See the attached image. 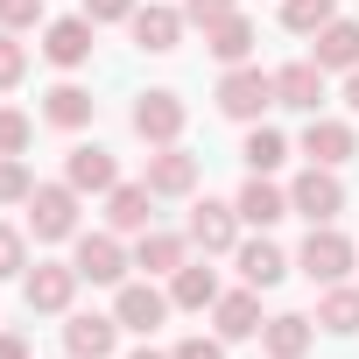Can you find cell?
<instances>
[{
  "instance_id": "obj_1",
  "label": "cell",
  "mask_w": 359,
  "mask_h": 359,
  "mask_svg": "<svg viewBox=\"0 0 359 359\" xmlns=\"http://www.w3.org/2000/svg\"><path fill=\"white\" fill-rule=\"evenodd\" d=\"M268 106H275V71H261V64H226V78H219V113L240 120V127H254Z\"/></svg>"
},
{
  "instance_id": "obj_2",
  "label": "cell",
  "mask_w": 359,
  "mask_h": 359,
  "mask_svg": "<svg viewBox=\"0 0 359 359\" xmlns=\"http://www.w3.org/2000/svg\"><path fill=\"white\" fill-rule=\"evenodd\" d=\"M352 261H359V247L338 233V226H310V240L296 247V268L317 282V289H331V282H345L352 275Z\"/></svg>"
},
{
  "instance_id": "obj_3",
  "label": "cell",
  "mask_w": 359,
  "mask_h": 359,
  "mask_svg": "<svg viewBox=\"0 0 359 359\" xmlns=\"http://www.w3.org/2000/svg\"><path fill=\"white\" fill-rule=\"evenodd\" d=\"M29 233L36 240H78V191L71 184H36L29 191Z\"/></svg>"
},
{
  "instance_id": "obj_4",
  "label": "cell",
  "mask_w": 359,
  "mask_h": 359,
  "mask_svg": "<svg viewBox=\"0 0 359 359\" xmlns=\"http://www.w3.org/2000/svg\"><path fill=\"white\" fill-rule=\"evenodd\" d=\"M289 212H303L310 226H331L338 212H345V184H338V169H303L296 184H289Z\"/></svg>"
},
{
  "instance_id": "obj_5",
  "label": "cell",
  "mask_w": 359,
  "mask_h": 359,
  "mask_svg": "<svg viewBox=\"0 0 359 359\" xmlns=\"http://www.w3.org/2000/svg\"><path fill=\"white\" fill-rule=\"evenodd\" d=\"M78 282H85V275H78L71 261H36V268L22 275V296H29V310H50V317H57V310H71Z\"/></svg>"
},
{
  "instance_id": "obj_6",
  "label": "cell",
  "mask_w": 359,
  "mask_h": 359,
  "mask_svg": "<svg viewBox=\"0 0 359 359\" xmlns=\"http://www.w3.org/2000/svg\"><path fill=\"white\" fill-rule=\"evenodd\" d=\"M184 120H191V113H184L176 92H141V99H134V134H141L148 148H169L176 134H184Z\"/></svg>"
},
{
  "instance_id": "obj_7",
  "label": "cell",
  "mask_w": 359,
  "mask_h": 359,
  "mask_svg": "<svg viewBox=\"0 0 359 359\" xmlns=\"http://www.w3.org/2000/svg\"><path fill=\"white\" fill-rule=\"evenodd\" d=\"M191 247H205V254H233L240 247V205H219V198H205V205H191Z\"/></svg>"
},
{
  "instance_id": "obj_8",
  "label": "cell",
  "mask_w": 359,
  "mask_h": 359,
  "mask_svg": "<svg viewBox=\"0 0 359 359\" xmlns=\"http://www.w3.org/2000/svg\"><path fill=\"white\" fill-rule=\"evenodd\" d=\"M71 268H78L85 282H113V289H120L134 261H127L120 233H78V261H71Z\"/></svg>"
},
{
  "instance_id": "obj_9",
  "label": "cell",
  "mask_w": 359,
  "mask_h": 359,
  "mask_svg": "<svg viewBox=\"0 0 359 359\" xmlns=\"http://www.w3.org/2000/svg\"><path fill=\"white\" fill-rule=\"evenodd\" d=\"M141 184H148L155 198H191V191H198V155H191V148H176V141H169V148H155Z\"/></svg>"
},
{
  "instance_id": "obj_10",
  "label": "cell",
  "mask_w": 359,
  "mask_h": 359,
  "mask_svg": "<svg viewBox=\"0 0 359 359\" xmlns=\"http://www.w3.org/2000/svg\"><path fill=\"white\" fill-rule=\"evenodd\" d=\"M303 155H310L317 169H338V162H352V155H359V134H352L345 120L310 113V127H303Z\"/></svg>"
},
{
  "instance_id": "obj_11",
  "label": "cell",
  "mask_w": 359,
  "mask_h": 359,
  "mask_svg": "<svg viewBox=\"0 0 359 359\" xmlns=\"http://www.w3.org/2000/svg\"><path fill=\"white\" fill-rule=\"evenodd\" d=\"M169 310H176V303H169L155 282H120V296H113V317H120V331H155Z\"/></svg>"
},
{
  "instance_id": "obj_12",
  "label": "cell",
  "mask_w": 359,
  "mask_h": 359,
  "mask_svg": "<svg viewBox=\"0 0 359 359\" xmlns=\"http://www.w3.org/2000/svg\"><path fill=\"white\" fill-rule=\"evenodd\" d=\"M43 57H50L57 71H78V64L92 57V22H85V15H64V22H43Z\"/></svg>"
},
{
  "instance_id": "obj_13",
  "label": "cell",
  "mask_w": 359,
  "mask_h": 359,
  "mask_svg": "<svg viewBox=\"0 0 359 359\" xmlns=\"http://www.w3.org/2000/svg\"><path fill=\"white\" fill-rule=\"evenodd\" d=\"M275 106L317 113V106H324V64H317V57H303V64H282V71H275Z\"/></svg>"
},
{
  "instance_id": "obj_14",
  "label": "cell",
  "mask_w": 359,
  "mask_h": 359,
  "mask_svg": "<svg viewBox=\"0 0 359 359\" xmlns=\"http://www.w3.org/2000/svg\"><path fill=\"white\" fill-rule=\"evenodd\" d=\"M64 345H71V359H113V345H120V317L78 310V317L64 324Z\"/></svg>"
},
{
  "instance_id": "obj_15",
  "label": "cell",
  "mask_w": 359,
  "mask_h": 359,
  "mask_svg": "<svg viewBox=\"0 0 359 359\" xmlns=\"http://www.w3.org/2000/svg\"><path fill=\"white\" fill-rule=\"evenodd\" d=\"M64 184L85 198V191H113L120 184V169H113V155L99 148V141H78L71 155H64Z\"/></svg>"
},
{
  "instance_id": "obj_16",
  "label": "cell",
  "mask_w": 359,
  "mask_h": 359,
  "mask_svg": "<svg viewBox=\"0 0 359 359\" xmlns=\"http://www.w3.org/2000/svg\"><path fill=\"white\" fill-rule=\"evenodd\" d=\"M233 205H240V226H261V233L289 219V191H275L268 176H247V184H240V198H233Z\"/></svg>"
},
{
  "instance_id": "obj_17",
  "label": "cell",
  "mask_w": 359,
  "mask_h": 359,
  "mask_svg": "<svg viewBox=\"0 0 359 359\" xmlns=\"http://www.w3.org/2000/svg\"><path fill=\"white\" fill-rule=\"evenodd\" d=\"M212 324H219V338L233 345V338H254L268 317H261V289H233V296H219L212 303Z\"/></svg>"
},
{
  "instance_id": "obj_18",
  "label": "cell",
  "mask_w": 359,
  "mask_h": 359,
  "mask_svg": "<svg viewBox=\"0 0 359 359\" xmlns=\"http://www.w3.org/2000/svg\"><path fill=\"white\" fill-rule=\"evenodd\" d=\"M127 29H134V43H141V50H155V57L184 43V15H176V8H162V0L134 8V22H127Z\"/></svg>"
},
{
  "instance_id": "obj_19",
  "label": "cell",
  "mask_w": 359,
  "mask_h": 359,
  "mask_svg": "<svg viewBox=\"0 0 359 359\" xmlns=\"http://www.w3.org/2000/svg\"><path fill=\"white\" fill-rule=\"evenodd\" d=\"M191 261V233H141L134 240V268H148V275H176V268H184Z\"/></svg>"
},
{
  "instance_id": "obj_20",
  "label": "cell",
  "mask_w": 359,
  "mask_h": 359,
  "mask_svg": "<svg viewBox=\"0 0 359 359\" xmlns=\"http://www.w3.org/2000/svg\"><path fill=\"white\" fill-rule=\"evenodd\" d=\"M254 43H261V36H254V22H247V15H219V22H205V50H212L219 64H247V57H254Z\"/></svg>"
},
{
  "instance_id": "obj_21",
  "label": "cell",
  "mask_w": 359,
  "mask_h": 359,
  "mask_svg": "<svg viewBox=\"0 0 359 359\" xmlns=\"http://www.w3.org/2000/svg\"><path fill=\"white\" fill-rule=\"evenodd\" d=\"M261 345H268V359H303V352L317 345V324L296 317V310H282V317L261 324Z\"/></svg>"
},
{
  "instance_id": "obj_22",
  "label": "cell",
  "mask_w": 359,
  "mask_h": 359,
  "mask_svg": "<svg viewBox=\"0 0 359 359\" xmlns=\"http://www.w3.org/2000/svg\"><path fill=\"white\" fill-rule=\"evenodd\" d=\"M219 296H226V289H219V275H212L205 261H184V268L169 275V303H176V310H212Z\"/></svg>"
},
{
  "instance_id": "obj_23",
  "label": "cell",
  "mask_w": 359,
  "mask_h": 359,
  "mask_svg": "<svg viewBox=\"0 0 359 359\" xmlns=\"http://www.w3.org/2000/svg\"><path fill=\"white\" fill-rule=\"evenodd\" d=\"M148 205H155L148 184H113L106 191V226L113 233H148Z\"/></svg>"
},
{
  "instance_id": "obj_24",
  "label": "cell",
  "mask_w": 359,
  "mask_h": 359,
  "mask_svg": "<svg viewBox=\"0 0 359 359\" xmlns=\"http://www.w3.org/2000/svg\"><path fill=\"white\" fill-rule=\"evenodd\" d=\"M233 261H240L247 289H275V282L289 275V254H282L275 240H247V247H233Z\"/></svg>"
},
{
  "instance_id": "obj_25",
  "label": "cell",
  "mask_w": 359,
  "mask_h": 359,
  "mask_svg": "<svg viewBox=\"0 0 359 359\" xmlns=\"http://www.w3.org/2000/svg\"><path fill=\"white\" fill-rule=\"evenodd\" d=\"M324 71H352L359 64V22H345V15H331L324 29H317V50H310Z\"/></svg>"
},
{
  "instance_id": "obj_26",
  "label": "cell",
  "mask_w": 359,
  "mask_h": 359,
  "mask_svg": "<svg viewBox=\"0 0 359 359\" xmlns=\"http://www.w3.org/2000/svg\"><path fill=\"white\" fill-rule=\"evenodd\" d=\"M92 106H99V99H92L85 85H50V92H43V120H50V127H85Z\"/></svg>"
},
{
  "instance_id": "obj_27",
  "label": "cell",
  "mask_w": 359,
  "mask_h": 359,
  "mask_svg": "<svg viewBox=\"0 0 359 359\" xmlns=\"http://www.w3.org/2000/svg\"><path fill=\"white\" fill-rule=\"evenodd\" d=\"M317 324H324L331 338H352V331H359V289L331 282V289L317 296Z\"/></svg>"
},
{
  "instance_id": "obj_28",
  "label": "cell",
  "mask_w": 359,
  "mask_h": 359,
  "mask_svg": "<svg viewBox=\"0 0 359 359\" xmlns=\"http://www.w3.org/2000/svg\"><path fill=\"white\" fill-rule=\"evenodd\" d=\"M240 155H247V169H254V176H268V169H282V162H289V141H282L275 127H261V120H254Z\"/></svg>"
},
{
  "instance_id": "obj_29",
  "label": "cell",
  "mask_w": 359,
  "mask_h": 359,
  "mask_svg": "<svg viewBox=\"0 0 359 359\" xmlns=\"http://www.w3.org/2000/svg\"><path fill=\"white\" fill-rule=\"evenodd\" d=\"M331 15H338V0H282V29L289 36H317Z\"/></svg>"
},
{
  "instance_id": "obj_30",
  "label": "cell",
  "mask_w": 359,
  "mask_h": 359,
  "mask_svg": "<svg viewBox=\"0 0 359 359\" xmlns=\"http://www.w3.org/2000/svg\"><path fill=\"white\" fill-rule=\"evenodd\" d=\"M29 169H22V155H0V205H29Z\"/></svg>"
},
{
  "instance_id": "obj_31",
  "label": "cell",
  "mask_w": 359,
  "mask_h": 359,
  "mask_svg": "<svg viewBox=\"0 0 359 359\" xmlns=\"http://www.w3.org/2000/svg\"><path fill=\"white\" fill-rule=\"evenodd\" d=\"M8 275H29V240L15 226H0V282H8Z\"/></svg>"
},
{
  "instance_id": "obj_32",
  "label": "cell",
  "mask_w": 359,
  "mask_h": 359,
  "mask_svg": "<svg viewBox=\"0 0 359 359\" xmlns=\"http://www.w3.org/2000/svg\"><path fill=\"white\" fill-rule=\"evenodd\" d=\"M29 134H36V127H29V113L0 106V155H22V148H29Z\"/></svg>"
},
{
  "instance_id": "obj_33",
  "label": "cell",
  "mask_w": 359,
  "mask_h": 359,
  "mask_svg": "<svg viewBox=\"0 0 359 359\" xmlns=\"http://www.w3.org/2000/svg\"><path fill=\"white\" fill-rule=\"evenodd\" d=\"M0 29H43V0H0Z\"/></svg>"
},
{
  "instance_id": "obj_34",
  "label": "cell",
  "mask_w": 359,
  "mask_h": 359,
  "mask_svg": "<svg viewBox=\"0 0 359 359\" xmlns=\"http://www.w3.org/2000/svg\"><path fill=\"white\" fill-rule=\"evenodd\" d=\"M22 71H29V50H22V43H15V29H8V36H0V92L22 85Z\"/></svg>"
},
{
  "instance_id": "obj_35",
  "label": "cell",
  "mask_w": 359,
  "mask_h": 359,
  "mask_svg": "<svg viewBox=\"0 0 359 359\" xmlns=\"http://www.w3.org/2000/svg\"><path fill=\"white\" fill-rule=\"evenodd\" d=\"M85 22L106 29V22H134V0H85Z\"/></svg>"
},
{
  "instance_id": "obj_36",
  "label": "cell",
  "mask_w": 359,
  "mask_h": 359,
  "mask_svg": "<svg viewBox=\"0 0 359 359\" xmlns=\"http://www.w3.org/2000/svg\"><path fill=\"white\" fill-rule=\"evenodd\" d=\"M219 15H240V0H184V22H219Z\"/></svg>"
},
{
  "instance_id": "obj_37",
  "label": "cell",
  "mask_w": 359,
  "mask_h": 359,
  "mask_svg": "<svg viewBox=\"0 0 359 359\" xmlns=\"http://www.w3.org/2000/svg\"><path fill=\"white\" fill-rule=\"evenodd\" d=\"M169 359H226V338H205V331H198V338H184V345H176Z\"/></svg>"
},
{
  "instance_id": "obj_38",
  "label": "cell",
  "mask_w": 359,
  "mask_h": 359,
  "mask_svg": "<svg viewBox=\"0 0 359 359\" xmlns=\"http://www.w3.org/2000/svg\"><path fill=\"white\" fill-rule=\"evenodd\" d=\"M0 359H29V345H22L15 331H0Z\"/></svg>"
},
{
  "instance_id": "obj_39",
  "label": "cell",
  "mask_w": 359,
  "mask_h": 359,
  "mask_svg": "<svg viewBox=\"0 0 359 359\" xmlns=\"http://www.w3.org/2000/svg\"><path fill=\"white\" fill-rule=\"evenodd\" d=\"M345 106H352V113H359V64H352V71H345Z\"/></svg>"
},
{
  "instance_id": "obj_40",
  "label": "cell",
  "mask_w": 359,
  "mask_h": 359,
  "mask_svg": "<svg viewBox=\"0 0 359 359\" xmlns=\"http://www.w3.org/2000/svg\"><path fill=\"white\" fill-rule=\"evenodd\" d=\"M127 359H169V352H148V345H141V352H127Z\"/></svg>"
}]
</instances>
